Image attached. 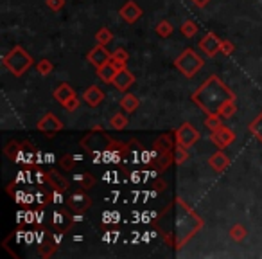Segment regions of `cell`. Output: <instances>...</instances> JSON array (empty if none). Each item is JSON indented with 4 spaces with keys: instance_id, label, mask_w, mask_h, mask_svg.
<instances>
[{
    "instance_id": "1",
    "label": "cell",
    "mask_w": 262,
    "mask_h": 259,
    "mask_svg": "<svg viewBox=\"0 0 262 259\" xmlns=\"http://www.w3.org/2000/svg\"><path fill=\"white\" fill-rule=\"evenodd\" d=\"M192 101L207 115H219L226 103L235 101V95L217 76H210L198 87V90L192 94Z\"/></svg>"
},
{
    "instance_id": "2",
    "label": "cell",
    "mask_w": 262,
    "mask_h": 259,
    "mask_svg": "<svg viewBox=\"0 0 262 259\" xmlns=\"http://www.w3.org/2000/svg\"><path fill=\"white\" fill-rule=\"evenodd\" d=\"M174 225H176V232H174V247L182 248V245L185 241H189L198 230L203 227V222L183 204L182 200H176V212H174Z\"/></svg>"
},
{
    "instance_id": "3",
    "label": "cell",
    "mask_w": 262,
    "mask_h": 259,
    "mask_svg": "<svg viewBox=\"0 0 262 259\" xmlns=\"http://www.w3.org/2000/svg\"><path fill=\"white\" fill-rule=\"evenodd\" d=\"M2 65H4L13 76L20 77L33 67V56H31L22 45H15V47L4 56Z\"/></svg>"
},
{
    "instance_id": "4",
    "label": "cell",
    "mask_w": 262,
    "mask_h": 259,
    "mask_svg": "<svg viewBox=\"0 0 262 259\" xmlns=\"http://www.w3.org/2000/svg\"><path fill=\"white\" fill-rule=\"evenodd\" d=\"M205 62L201 56L192 49H185L178 58L174 59V67L183 74L185 77H194L201 69H203Z\"/></svg>"
},
{
    "instance_id": "5",
    "label": "cell",
    "mask_w": 262,
    "mask_h": 259,
    "mask_svg": "<svg viewBox=\"0 0 262 259\" xmlns=\"http://www.w3.org/2000/svg\"><path fill=\"white\" fill-rule=\"evenodd\" d=\"M65 204H67V207H69L72 212H77V214H81V212H84L88 207H90L92 200H90V196H88V194L84 193L83 189H79V191H76V193L69 194V198L65 200Z\"/></svg>"
},
{
    "instance_id": "6",
    "label": "cell",
    "mask_w": 262,
    "mask_h": 259,
    "mask_svg": "<svg viewBox=\"0 0 262 259\" xmlns=\"http://www.w3.org/2000/svg\"><path fill=\"white\" fill-rule=\"evenodd\" d=\"M36 128H38V132H41V133H45V135L51 137V135H54V133L61 132L63 123L52 112H47L40 121H38Z\"/></svg>"
},
{
    "instance_id": "7",
    "label": "cell",
    "mask_w": 262,
    "mask_h": 259,
    "mask_svg": "<svg viewBox=\"0 0 262 259\" xmlns=\"http://www.w3.org/2000/svg\"><path fill=\"white\" fill-rule=\"evenodd\" d=\"M176 139H178V143L182 144V146L190 148L200 141V132H198L190 123H183L182 126L176 130Z\"/></svg>"
},
{
    "instance_id": "8",
    "label": "cell",
    "mask_w": 262,
    "mask_h": 259,
    "mask_svg": "<svg viewBox=\"0 0 262 259\" xmlns=\"http://www.w3.org/2000/svg\"><path fill=\"white\" fill-rule=\"evenodd\" d=\"M210 141L219 148V150H225V148H228L230 144L235 141V132L226 126H219L210 132Z\"/></svg>"
},
{
    "instance_id": "9",
    "label": "cell",
    "mask_w": 262,
    "mask_h": 259,
    "mask_svg": "<svg viewBox=\"0 0 262 259\" xmlns=\"http://www.w3.org/2000/svg\"><path fill=\"white\" fill-rule=\"evenodd\" d=\"M221 42H223L221 38H219L217 34L212 33V31H210V33H207L203 38H201L200 44H198V45H200V49L205 52V54L210 56V58H212V56L217 54L219 49H221Z\"/></svg>"
},
{
    "instance_id": "10",
    "label": "cell",
    "mask_w": 262,
    "mask_h": 259,
    "mask_svg": "<svg viewBox=\"0 0 262 259\" xmlns=\"http://www.w3.org/2000/svg\"><path fill=\"white\" fill-rule=\"evenodd\" d=\"M119 15L126 24H135V22H139L140 16H142V9H140V6L137 4V2L127 0L126 4L119 9Z\"/></svg>"
},
{
    "instance_id": "11",
    "label": "cell",
    "mask_w": 262,
    "mask_h": 259,
    "mask_svg": "<svg viewBox=\"0 0 262 259\" xmlns=\"http://www.w3.org/2000/svg\"><path fill=\"white\" fill-rule=\"evenodd\" d=\"M88 62L92 63V65L95 67V69H99V67H102V65H106V63L112 59V54H110L108 51H106V47L104 45H101V44H97L94 49H92L90 52H88Z\"/></svg>"
},
{
    "instance_id": "12",
    "label": "cell",
    "mask_w": 262,
    "mask_h": 259,
    "mask_svg": "<svg viewBox=\"0 0 262 259\" xmlns=\"http://www.w3.org/2000/svg\"><path fill=\"white\" fill-rule=\"evenodd\" d=\"M72 223H74V216L67 209H58L52 214V225L58 229V232H67L72 227Z\"/></svg>"
},
{
    "instance_id": "13",
    "label": "cell",
    "mask_w": 262,
    "mask_h": 259,
    "mask_svg": "<svg viewBox=\"0 0 262 259\" xmlns=\"http://www.w3.org/2000/svg\"><path fill=\"white\" fill-rule=\"evenodd\" d=\"M133 83H135V74L131 72V70H127V69H120V70H117L112 85L119 92H127V88H129Z\"/></svg>"
},
{
    "instance_id": "14",
    "label": "cell",
    "mask_w": 262,
    "mask_h": 259,
    "mask_svg": "<svg viewBox=\"0 0 262 259\" xmlns=\"http://www.w3.org/2000/svg\"><path fill=\"white\" fill-rule=\"evenodd\" d=\"M104 92L101 90L99 87H95V85H92V87H88L86 90L83 92V101L86 103L88 106H92V108H95V106H99L102 101H104Z\"/></svg>"
},
{
    "instance_id": "15",
    "label": "cell",
    "mask_w": 262,
    "mask_h": 259,
    "mask_svg": "<svg viewBox=\"0 0 262 259\" xmlns=\"http://www.w3.org/2000/svg\"><path fill=\"white\" fill-rule=\"evenodd\" d=\"M178 144V139H176V133H165V135L158 137L155 141V150H158V153H169V151L174 150V146Z\"/></svg>"
},
{
    "instance_id": "16",
    "label": "cell",
    "mask_w": 262,
    "mask_h": 259,
    "mask_svg": "<svg viewBox=\"0 0 262 259\" xmlns=\"http://www.w3.org/2000/svg\"><path fill=\"white\" fill-rule=\"evenodd\" d=\"M208 164H210V168L214 169L215 173H223L226 168H228L230 158H228V155H226L225 151L219 150V151H215V153L212 155L210 161H208Z\"/></svg>"
},
{
    "instance_id": "17",
    "label": "cell",
    "mask_w": 262,
    "mask_h": 259,
    "mask_svg": "<svg viewBox=\"0 0 262 259\" xmlns=\"http://www.w3.org/2000/svg\"><path fill=\"white\" fill-rule=\"evenodd\" d=\"M52 95H54V99L58 103L65 105L69 99H72L74 95H76V90H74L69 83H61V85H58V87L54 88V94H52Z\"/></svg>"
},
{
    "instance_id": "18",
    "label": "cell",
    "mask_w": 262,
    "mask_h": 259,
    "mask_svg": "<svg viewBox=\"0 0 262 259\" xmlns=\"http://www.w3.org/2000/svg\"><path fill=\"white\" fill-rule=\"evenodd\" d=\"M47 182L51 184V186L54 187V189L63 191V193H65V191L69 189V180H67L63 175H59L58 171H54V169L47 173Z\"/></svg>"
},
{
    "instance_id": "19",
    "label": "cell",
    "mask_w": 262,
    "mask_h": 259,
    "mask_svg": "<svg viewBox=\"0 0 262 259\" xmlns=\"http://www.w3.org/2000/svg\"><path fill=\"white\" fill-rule=\"evenodd\" d=\"M140 106V101H139V97L137 95H133V94H126L124 92V95H122V99H120V108L124 110L126 113H133L137 108Z\"/></svg>"
},
{
    "instance_id": "20",
    "label": "cell",
    "mask_w": 262,
    "mask_h": 259,
    "mask_svg": "<svg viewBox=\"0 0 262 259\" xmlns=\"http://www.w3.org/2000/svg\"><path fill=\"white\" fill-rule=\"evenodd\" d=\"M72 182L77 186V189H90L92 186L95 184V178L92 173H79V175L72 176Z\"/></svg>"
},
{
    "instance_id": "21",
    "label": "cell",
    "mask_w": 262,
    "mask_h": 259,
    "mask_svg": "<svg viewBox=\"0 0 262 259\" xmlns=\"http://www.w3.org/2000/svg\"><path fill=\"white\" fill-rule=\"evenodd\" d=\"M115 74H117V69L113 67L112 62H108L106 65H102V67H99V69H97L99 79H102L104 83H113V77H115Z\"/></svg>"
},
{
    "instance_id": "22",
    "label": "cell",
    "mask_w": 262,
    "mask_h": 259,
    "mask_svg": "<svg viewBox=\"0 0 262 259\" xmlns=\"http://www.w3.org/2000/svg\"><path fill=\"white\" fill-rule=\"evenodd\" d=\"M172 157H174V164L182 166L185 164L187 161H189V148L182 146V144H176L174 150H172Z\"/></svg>"
},
{
    "instance_id": "23",
    "label": "cell",
    "mask_w": 262,
    "mask_h": 259,
    "mask_svg": "<svg viewBox=\"0 0 262 259\" xmlns=\"http://www.w3.org/2000/svg\"><path fill=\"white\" fill-rule=\"evenodd\" d=\"M172 31H174V27H172V24L169 22V20H160V22L155 26V33L160 38H169L172 34Z\"/></svg>"
},
{
    "instance_id": "24",
    "label": "cell",
    "mask_w": 262,
    "mask_h": 259,
    "mask_svg": "<svg viewBox=\"0 0 262 259\" xmlns=\"http://www.w3.org/2000/svg\"><path fill=\"white\" fill-rule=\"evenodd\" d=\"M127 126V117L124 113H113L112 119H110V128L119 132V130H124Z\"/></svg>"
},
{
    "instance_id": "25",
    "label": "cell",
    "mask_w": 262,
    "mask_h": 259,
    "mask_svg": "<svg viewBox=\"0 0 262 259\" xmlns=\"http://www.w3.org/2000/svg\"><path fill=\"white\" fill-rule=\"evenodd\" d=\"M246 236H248L246 227L241 225V223H235V225L230 227V237H232L233 241H243Z\"/></svg>"
},
{
    "instance_id": "26",
    "label": "cell",
    "mask_w": 262,
    "mask_h": 259,
    "mask_svg": "<svg viewBox=\"0 0 262 259\" xmlns=\"http://www.w3.org/2000/svg\"><path fill=\"white\" fill-rule=\"evenodd\" d=\"M112 40H113V33L108 29V27H101V29L95 33V42H97V44L106 45V44H110Z\"/></svg>"
},
{
    "instance_id": "27",
    "label": "cell",
    "mask_w": 262,
    "mask_h": 259,
    "mask_svg": "<svg viewBox=\"0 0 262 259\" xmlns=\"http://www.w3.org/2000/svg\"><path fill=\"white\" fill-rule=\"evenodd\" d=\"M180 31H182V34L185 38H192V36H196L200 29H198L196 22H192V20H187V22L182 24V29H180Z\"/></svg>"
},
{
    "instance_id": "28",
    "label": "cell",
    "mask_w": 262,
    "mask_h": 259,
    "mask_svg": "<svg viewBox=\"0 0 262 259\" xmlns=\"http://www.w3.org/2000/svg\"><path fill=\"white\" fill-rule=\"evenodd\" d=\"M250 132L253 133V135L257 137V139L262 143V112L258 113V115L255 117L253 123L250 124Z\"/></svg>"
},
{
    "instance_id": "29",
    "label": "cell",
    "mask_w": 262,
    "mask_h": 259,
    "mask_svg": "<svg viewBox=\"0 0 262 259\" xmlns=\"http://www.w3.org/2000/svg\"><path fill=\"white\" fill-rule=\"evenodd\" d=\"M36 70L41 74V76H49V74L54 70V63L51 62V59H40V62L36 63Z\"/></svg>"
},
{
    "instance_id": "30",
    "label": "cell",
    "mask_w": 262,
    "mask_h": 259,
    "mask_svg": "<svg viewBox=\"0 0 262 259\" xmlns=\"http://www.w3.org/2000/svg\"><path fill=\"white\" fill-rule=\"evenodd\" d=\"M59 166H61L63 171H72L76 168V157L74 155H63L59 158Z\"/></svg>"
},
{
    "instance_id": "31",
    "label": "cell",
    "mask_w": 262,
    "mask_h": 259,
    "mask_svg": "<svg viewBox=\"0 0 262 259\" xmlns=\"http://www.w3.org/2000/svg\"><path fill=\"white\" fill-rule=\"evenodd\" d=\"M235 112H237L235 101H230V103H226V105L223 106V110H221V113H219V115H221L223 119H230V117L235 115Z\"/></svg>"
},
{
    "instance_id": "32",
    "label": "cell",
    "mask_w": 262,
    "mask_h": 259,
    "mask_svg": "<svg viewBox=\"0 0 262 259\" xmlns=\"http://www.w3.org/2000/svg\"><path fill=\"white\" fill-rule=\"evenodd\" d=\"M221 119H223L221 115H207V121H205V126H207L208 130L212 132V130H215V128L223 126Z\"/></svg>"
},
{
    "instance_id": "33",
    "label": "cell",
    "mask_w": 262,
    "mask_h": 259,
    "mask_svg": "<svg viewBox=\"0 0 262 259\" xmlns=\"http://www.w3.org/2000/svg\"><path fill=\"white\" fill-rule=\"evenodd\" d=\"M45 4H47V8L51 9V11L58 13L65 8V0H45Z\"/></svg>"
},
{
    "instance_id": "34",
    "label": "cell",
    "mask_w": 262,
    "mask_h": 259,
    "mask_svg": "<svg viewBox=\"0 0 262 259\" xmlns=\"http://www.w3.org/2000/svg\"><path fill=\"white\" fill-rule=\"evenodd\" d=\"M112 58L119 59V62H122V63H127V59H129V54H127L126 49L119 47V49H115V51L112 52Z\"/></svg>"
},
{
    "instance_id": "35",
    "label": "cell",
    "mask_w": 262,
    "mask_h": 259,
    "mask_svg": "<svg viewBox=\"0 0 262 259\" xmlns=\"http://www.w3.org/2000/svg\"><path fill=\"white\" fill-rule=\"evenodd\" d=\"M79 106H81V101L77 99V95H74L72 99H69V101H67L65 105H63V108H65L67 112H76V110L79 108Z\"/></svg>"
},
{
    "instance_id": "36",
    "label": "cell",
    "mask_w": 262,
    "mask_h": 259,
    "mask_svg": "<svg viewBox=\"0 0 262 259\" xmlns=\"http://www.w3.org/2000/svg\"><path fill=\"white\" fill-rule=\"evenodd\" d=\"M233 51H235V45H233L232 42H228V40L221 42V49H219V52H221V54L230 56V54H233Z\"/></svg>"
},
{
    "instance_id": "37",
    "label": "cell",
    "mask_w": 262,
    "mask_h": 259,
    "mask_svg": "<svg viewBox=\"0 0 262 259\" xmlns=\"http://www.w3.org/2000/svg\"><path fill=\"white\" fill-rule=\"evenodd\" d=\"M190 2H194V4L198 6V8H205V6L210 2V0H190Z\"/></svg>"
}]
</instances>
